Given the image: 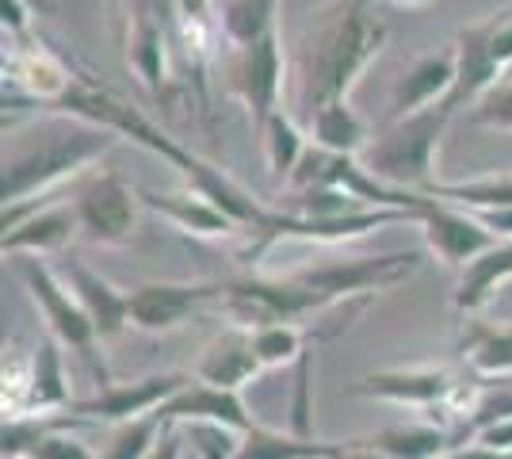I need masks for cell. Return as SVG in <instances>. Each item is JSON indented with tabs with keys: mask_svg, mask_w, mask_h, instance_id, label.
Listing matches in <instances>:
<instances>
[{
	"mask_svg": "<svg viewBox=\"0 0 512 459\" xmlns=\"http://www.w3.org/2000/svg\"><path fill=\"white\" fill-rule=\"evenodd\" d=\"M123 134L111 127L88 123L81 115H50L35 131L23 138L16 150L4 157V173H0V203L23 207L27 199H43L54 184L69 180L92 165L96 157H104Z\"/></svg>",
	"mask_w": 512,
	"mask_h": 459,
	"instance_id": "cell-1",
	"label": "cell"
},
{
	"mask_svg": "<svg viewBox=\"0 0 512 459\" xmlns=\"http://www.w3.org/2000/svg\"><path fill=\"white\" fill-rule=\"evenodd\" d=\"M383 43L386 27L367 12V0H348L341 12L321 27L318 43L310 50V66H306L310 108L318 111L348 100L360 73L379 58Z\"/></svg>",
	"mask_w": 512,
	"mask_h": 459,
	"instance_id": "cell-2",
	"label": "cell"
},
{
	"mask_svg": "<svg viewBox=\"0 0 512 459\" xmlns=\"http://www.w3.org/2000/svg\"><path fill=\"white\" fill-rule=\"evenodd\" d=\"M448 111L444 108H428L417 111V115H406V119H390L379 138L367 142V150L360 153L363 169L383 180L390 188H428V176H432V157H436V146L444 138V127H448Z\"/></svg>",
	"mask_w": 512,
	"mask_h": 459,
	"instance_id": "cell-3",
	"label": "cell"
},
{
	"mask_svg": "<svg viewBox=\"0 0 512 459\" xmlns=\"http://www.w3.org/2000/svg\"><path fill=\"white\" fill-rule=\"evenodd\" d=\"M421 268V253L406 249V253H383V257H360V261H329L302 268L291 280H299L302 287L318 291L325 303H344L352 295H375L386 287L406 284L409 276Z\"/></svg>",
	"mask_w": 512,
	"mask_h": 459,
	"instance_id": "cell-4",
	"label": "cell"
},
{
	"mask_svg": "<svg viewBox=\"0 0 512 459\" xmlns=\"http://www.w3.org/2000/svg\"><path fill=\"white\" fill-rule=\"evenodd\" d=\"M20 276L23 284H27V291H31V299L43 310L50 337L69 345V349H77L81 356H92L96 341H100L96 326H92V318H88V310L81 306V299L58 280V272L50 264H43V257H23Z\"/></svg>",
	"mask_w": 512,
	"mask_h": 459,
	"instance_id": "cell-5",
	"label": "cell"
},
{
	"mask_svg": "<svg viewBox=\"0 0 512 459\" xmlns=\"http://www.w3.org/2000/svg\"><path fill=\"white\" fill-rule=\"evenodd\" d=\"M192 379L184 372H161L146 375V379H134V383H107L104 391L88 402H77L73 414L85 417V421H111V425H127L146 414H157L169 398L184 391Z\"/></svg>",
	"mask_w": 512,
	"mask_h": 459,
	"instance_id": "cell-6",
	"label": "cell"
},
{
	"mask_svg": "<svg viewBox=\"0 0 512 459\" xmlns=\"http://www.w3.org/2000/svg\"><path fill=\"white\" fill-rule=\"evenodd\" d=\"M230 81L237 96L245 100V108L253 111L256 131H264V123L279 111L276 100L283 85V50H279L276 31L253 46H237L230 58Z\"/></svg>",
	"mask_w": 512,
	"mask_h": 459,
	"instance_id": "cell-7",
	"label": "cell"
},
{
	"mask_svg": "<svg viewBox=\"0 0 512 459\" xmlns=\"http://www.w3.org/2000/svg\"><path fill=\"white\" fill-rule=\"evenodd\" d=\"M226 295V284H142L130 291V326L165 333L184 326L199 306Z\"/></svg>",
	"mask_w": 512,
	"mask_h": 459,
	"instance_id": "cell-8",
	"label": "cell"
},
{
	"mask_svg": "<svg viewBox=\"0 0 512 459\" xmlns=\"http://www.w3.org/2000/svg\"><path fill=\"white\" fill-rule=\"evenodd\" d=\"M421 226H425L428 253H436L448 268H467L474 257L497 245V238L470 211L444 207L440 199H428L421 207Z\"/></svg>",
	"mask_w": 512,
	"mask_h": 459,
	"instance_id": "cell-9",
	"label": "cell"
},
{
	"mask_svg": "<svg viewBox=\"0 0 512 459\" xmlns=\"http://www.w3.org/2000/svg\"><path fill=\"white\" fill-rule=\"evenodd\" d=\"M138 215V192H130L115 173H100L77 199V219L92 241L100 245H119L130 238Z\"/></svg>",
	"mask_w": 512,
	"mask_h": 459,
	"instance_id": "cell-10",
	"label": "cell"
},
{
	"mask_svg": "<svg viewBox=\"0 0 512 459\" xmlns=\"http://www.w3.org/2000/svg\"><path fill=\"white\" fill-rule=\"evenodd\" d=\"M493 20L474 23V27H463L459 39H455V88H451L444 111L455 115L459 108H478V100L490 92L493 85L505 81V69L497 66L493 58Z\"/></svg>",
	"mask_w": 512,
	"mask_h": 459,
	"instance_id": "cell-11",
	"label": "cell"
},
{
	"mask_svg": "<svg viewBox=\"0 0 512 459\" xmlns=\"http://www.w3.org/2000/svg\"><path fill=\"white\" fill-rule=\"evenodd\" d=\"M165 425H184V421H218V425H230L237 433H253V417L245 410V402L237 398V391H218L211 383H199L192 379L184 391L169 398L161 410Z\"/></svg>",
	"mask_w": 512,
	"mask_h": 459,
	"instance_id": "cell-12",
	"label": "cell"
},
{
	"mask_svg": "<svg viewBox=\"0 0 512 459\" xmlns=\"http://www.w3.org/2000/svg\"><path fill=\"white\" fill-rule=\"evenodd\" d=\"M455 77H459L455 50L432 54V58H421L417 66H409L394 85V119H406V115L428 108H444L451 88H455Z\"/></svg>",
	"mask_w": 512,
	"mask_h": 459,
	"instance_id": "cell-13",
	"label": "cell"
},
{
	"mask_svg": "<svg viewBox=\"0 0 512 459\" xmlns=\"http://www.w3.org/2000/svg\"><path fill=\"white\" fill-rule=\"evenodd\" d=\"M455 383L444 368H390V372H371L356 394L367 398H386L398 406H436L451 398Z\"/></svg>",
	"mask_w": 512,
	"mask_h": 459,
	"instance_id": "cell-14",
	"label": "cell"
},
{
	"mask_svg": "<svg viewBox=\"0 0 512 459\" xmlns=\"http://www.w3.org/2000/svg\"><path fill=\"white\" fill-rule=\"evenodd\" d=\"M65 276H69V291L81 299V306L88 310L92 326H96V337L107 341L115 333H123L130 326V291H119L111 287L104 276H96L88 264L69 261L65 264Z\"/></svg>",
	"mask_w": 512,
	"mask_h": 459,
	"instance_id": "cell-15",
	"label": "cell"
},
{
	"mask_svg": "<svg viewBox=\"0 0 512 459\" xmlns=\"http://www.w3.org/2000/svg\"><path fill=\"white\" fill-rule=\"evenodd\" d=\"M138 199L150 211L165 215L172 226H180L188 234H199V238H222V234H234L237 230V222L222 207H214L207 196H199V192H150V188H142Z\"/></svg>",
	"mask_w": 512,
	"mask_h": 459,
	"instance_id": "cell-16",
	"label": "cell"
},
{
	"mask_svg": "<svg viewBox=\"0 0 512 459\" xmlns=\"http://www.w3.org/2000/svg\"><path fill=\"white\" fill-rule=\"evenodd\" d=\"M256 372H260V360H256V352H253V333L234 326L207 349V356L199 360L195 379H199V383H211L218 391H237V387H245Z\"/></svg>",
	"mask_w": 512,
	"mask_h": 459,
	"instance_id": "cell-17",
	"label": "cell"
},
{
	"mask_svg": "<svg viewBox=\"0 0 512 459\" xmlns=\"http://www.w3.org/2000/svg\"><path fill=\"white\" fill-rule=\"evenodd\" d=\"M81 226L77 207H39L31 219H23L16 230H8L0 238L4 253H27V257H46L58 253L65 241L73 238V230Z\"/></svg>",
	"mask_w": 512,
	"mask_h": 459,
	"instance_id": "cell-18",
	"label": "cell"
},
{
	"mask_svg": "<svg viewBox=\"0 0 512 459\" xmlns=\"http://www.w3.org/2000/svg\"><path fill=\"white\" fill-rule=\"evenodd\" d=\"M512 280V241H497L482 257L463 268L459 276V291H455V310L463 314H478L482 306L497 295V287Z\"/></svg>",
	"mask_w": 512,
	"mask_h": 459,
	"instance_id": "cell-19",
	"label": "cell"
},
{
	"mask_svg": "<svg viewBox=\"0 0 512 459\" xmlns=\"http://www.w3.org/2000/svg\"><path fill=\"white\" fill-rule=\"evenodd\" d=\"M4 81H12L23 92L39 96L46 108L58 104L65 92H69V85H73V77L65 73L62 62L54 54H46L43 46L39 50H20V54L4 58Z\"/></svg>",
	"mask_w": 512,
	"mask_h": 459,
	"instance_id": "cell-20",
	"label": "cell"
},
{
	"mask_svg": "<svg viewBox=\"0 0 512 459\" xmlns=\"http://www.w3.org/2000/svg\"><path fill=\"white\" fill-rule=\"evenodd\" d=\"M367 448L390 459H448L455 452V433L436 425H390L375 437H363Z\"/></svg>",
	"mask_w": 512,
	"mask_h": 459,
	"instance_id": "cell-21",
	"label": "cell"
},
{
	"mask_svg": "<svg viewBox=\"0 0 512 459\" xmlns=\"http://www.w3.org/2000/svg\"><path fill=\"white\" fill-rule=\"evenodd\" d=\"M314 146L344 157H360L367 150V127L356 111L348 108V100L329 104L314 111Z\"/></svg>",
	"mask_w": 512,
	"mask_h": 459,
	"instance_id": "cell-22",
	"label": "cell"
},
{
	"mask_svg": "<svg viewBox=\"0 0 512 459\" xmlns=\"http://www.w3.org/2000/svg\"><path fill=\"white\" fill-rule=\"evenodd\" d=\"M344 444H321L306 437H283L276 429H260L245 433L237 459H337Z\"/></svg>",
	"mask_w": 512,
	"mask_h": 459,
	"instance_id": "cell-23",
	"label": "cell"
},
{
	"mask_svg": "<svg viewBox=\"0 0 512 459\" xmlns=\"http://www.w3.org/2000/svg\"><path fill=\"white\" fill-rule=\"evenodd\" d=\"M463 356L478 375H509L512 372V326H486L470 322L463 337Z\"/></svg>",
	"mask_w": 512,
	"mask_h": 459,
	"instance_id": "cell-24",
	"label": "cell"
},
{
	"mask_svg": "<svg viewBox=\"0 0 512 459\" xmlns=\"http://www.w3.org/2000/svg\"><path fill=\"white\" fill-rule=\"evenodd\" d=\"M69 402L65 391V375H62V356H58V341L46 337L43 345L31 356V375H27V406H39V410H62Z\"/></svg>",
	"mask_w": 512,
	"mask_h": 459,
	"instance_id": "cell-25",
	"label": "cell"
},
{
	"mask_svg": "<svg viewBox=\"0 0 512 459\" xmlns=\"http://www.w3.org/2000/svg\"><path fill=\"white\" fill-rule=\"evenodd\" d=\"M428 196L448 199L455 207L467 211H497V207H512V173H493L482 180H467V184H428Z\"/></svg>",
	"mask_w": 512,
	"mask_h": 459,
	"instance_id": "cell-26",
	"label": "cell"
},
{
	"mask_svg": "<svg viewBox=\"0 0 512 459\" xmlns=\"http://www.w3.org/2000/svg\"><path fill=\"white\" fill-rule=\"evenodd\" d=\"M276 4L279 0H230L222 12V27L234 46H253L264 35L276 31Z\"/></svg>",
	"mask_w": 512,
	"mask_h": 459,
	"instance_id": "cell-27",
	"label": "cell"
},
{
	"mask_svg": "<svg viewBox=\"0 0 512 459\" xmlns=\"http://www.w3.org/2000/svg\"><path fill=\"white\" fill-rule=\"evenodd\" d=\"M260 138H264V150H268V169H272V176L276 180H291L295 169L302 165V157H306V142H302L299 127L283 111H276L264 123Z\"/></svg>",
	"mask_w": 512,
	"mask_h": 459,
	"instance_id": "cell-28",
	"label": "cell"
},
{
	"mask_svg": "<svg viewBox=\"0 0 512 459\" xmlns=\"http://www.w3.org/2000/svg\"><path fill=\"white\" fill-rule=\"evenodd\" d=\"M253 333V352L260 368H279L302 356V329L299 326H264L249 329Z\"/></svg>",
	"mask_w": 512,
	"mask_h": 459,
	"instance_id": "cell-29",
	"label": "cell"
},
{
	"mask_svg": "<svg viewBox=\"0 0 512 459\" xmlns=\"http://www.w3.org/2000/svg\"><path fill=\"white\" fill-rule=\"evenodd\" d=\"M474 123L482 127H497V131H512V81L505 77L501 85H493L478 108H474Z\"/></svg>",
	"mask_w": 512,
	"mask_h": 459,
	"instance_id": "cell-30",
	"label": "cell"
},
{
	"mask_svg": "<svg viewBox=\"0 0 512 459\" xmlns=\"http://www.w3.org/2000/svg\"><path fill=\"white\" fill-rule=\"evenodd\" d=\"M69 429V425H65ZM20 459H100L88 452V444H81L77 437H69V433H62V429H54V433H46L27 456Z\"/></svg>",
	"mask_w": 512,
	"mask_h": 459,
	"instance_id": "cell-31",
	"label": "cell"
},
{
	"mask_svg": "<svg viewBox=\"0 0 512 459\" xmlns=\"http://www.w3.org/2000/svg\"><path fill=\"white\" fill-rule=\"evenodd\" d=\"M134 62H138L142 77H146L150 85L161 81L165 62H161V35H157L153 27H142V35H138V50H134Z\"/></svg>",
	"mask_w": 512,
	"mask_h": 459,
	"instance_id": "cell-32",
	"label": "cell"
},
{
	"mask_svg": "<svg viewBox=\"0 0 512 459\" xmlns=\"http://www.w3.org/2000/svg\"><path fill=\"white\" fill-rule=\"evenodd\" d=\"M493 58H497V66L509 73L512 69V12H501V16H493Z\"/></svg>",
	"mask_w": 512,
	"mask_h": 459,
	"instance_id": "cell-33",
	"label": "cell"
},
{
	"mask_svg": "<svg viewBox=\"0 0 512 459\" xmlns=\"http://www.w3.org/2000/svg\"><path fill=\"white\" fill-rule=\"evenodd\" d=\"M482 222L497 241H512V207H497V211H470Z\"/></svg>",
	"mask_w": 512,
	"mask_h": 459,
	"instance_id": "cell-34",
	"label": "cell"
},
{
	"mask_svg": "<svg viewBox=\"0 0 512 459\" xmlns=\"http://www.w3.org/2000/svg\"><path fill=\"white\" fill-rule=\"evenodd\" d=\"M0 16H4V27L12 31V35H23L27 31V4L23 0H0Z\"/></svg>",
	"mask_w": 512,
	"mask_h": 459,
	"instance_id": "cell-35",
	"label": "cell"
},
{
	"mask_svg": "<svg viewBox=\"0 0 512 459\" xmlns=\"http://www.w3.org/2000/svg\"><path fill=\"white\" fill-rule=\"evenodd\" d=\"M180 440H184V429H180V425H169L165 437L153 444V452L146 459H180Z\"/></svg>",
	"mask_w": 512,
	"mask_h": 459,
	"instance_id": "cell-36",
	"label": "cell"
},
{
	"mask_svg": "<svg viewBox=\"0 0 512 459\" xmlns=\"http://www.w3.org/2000/svg\"><path fill=\"white\" fill-rule=\"evenodd\" d=\"M337 459H390V456L375 452V448H367L363 440H348V444H344V452Z\"/></svg>",
	"mask_w": 512,
	"mask_h": 459,
	"instance_id": "cell-37",
	"label": "cell"
},
{
	"mask_svg": "<svg viewBox=\"0 0 512 459\" xmlns=\"http://www.w3.org/2000/svg\"><path fill=\"white\" fill-rule=\"evenodd\" d=\"M394 4H425V0H394Z\"/></svg>",
	"mask_w": 512,
	"mask_h": 459,
	"instance_id": "cell-38",
	"label": "cell"
},
{
	"mask_svg": "<svg viewBox=\"0 0 512 459\" xmlns=\"http://www.w3.org/2000/svg\"><path fill=\"white\" fill-rule=\"evenodd\" d=\"M505 77H509V81H512V69H509V73H505Z\"/></svg>",
	"mask_w": 512,
	"mask_h": 459,
	"instance_id": "cell-39",
	"label": "cell"
}]
</instances>
